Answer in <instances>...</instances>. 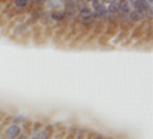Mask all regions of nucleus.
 <instances>
[{"label":"nucleus","instance_id":"6e6552de","mask_svg":"<svg viewBox=\"0 0 153 139\" xmlns=\"http://www.w3.org/2000/svg\"><path fill=\"white\" fill-rule=\"evenodd\" d=\"M103 3H110V2H117V0H101Z\"/></svg>","mask_w":153,"mask_h":139},{"label":"nucleus","instance_id":"f03ea898","mask_svg":"<svg viewBox=\"0 0 153 139\" xmlns=\"http://www.w3.org/2000/svg\"><path fill=\"white\" fill-rule=\"evenodd\" d=\"M23 125H20V124H16V122H11L8 127L5 129V132H3V136H5V139H17L20 135H22V129Z\"/></svg>","mask_w":153,"mask_h":139},{"label":"nucleus","instance_id":"39448f33","mask_svg":"<svg viewBox=\"0 0 153 139\" xmlns=\"http://www.w3.org/2000/svg\"><path fill=\"white\" fill-rule=\"evenodd\" d=\"M49 136H51V129L46 127V129H40V130L34 132L31 139H49Z\"/></svg>","mask_w":153,"mask_h":139},{"label":"nucleus","instance_id":"423d86ee","mask_svg":"<svg viewBox=\"0 0 153 139\" xmlns=\"http://www.w3.org/2000/svg\"><path fill=\"white\" fill-rule=\"evenodd\" d=\"M31 5V0H14V6L19 9H26Z\"/></svg>","mask_w":153,"mask_h":139},{"label":"nucleus","instance_id":"20e7f679","mask_svg":"<svg viewBox=\"0 0 153 139\" xmlns=\"http://www.w3.org/2000/svg\"><path fill=\"white\" fill-rule=\"evenodd\" d=\"M49 20L66 21V16H65V12H63V9H54V11H51V14H49Z\"/></svg>","mask_w":153,"mask_h":139},{"label":"nucleus","instance_id":"f257e3e1","mask_svg":"<svg viewBox=\"0 0 153 139\" xmlns=\"http://www.w3.org/2000/svg\"><path fill=\"white\" fill-rule=\"evenodd\" d=\"M152 5H153L152 0H132V9H138V11L144 12L146 16H149V18H152L153 16Z\"/></svg>","mask_w":153,"mask_h":139},{"label":"nucleus","instance_id":"7ed1b4c3","mask_svg":"<svg viewBox=\"0 0 153 139\" xmlns=\"http://www.w3.org/2000/svg\"><path fill=\"white\" fill-rule=\"evenodd\" d=\"M146 17H147V16L144 14V12L138 11V9H132L129 14H127L126 21H127V23H138V21H143Z\"/></svg>","mask_w":153,"mask_h":139},{"label":"nucleus","instance_id":"0eeeda50","mask_svg":"<svg viewBox=\"0 0 153 139\" xmlns=\"http://www.w3.org/2000/svg\"><path fill=\"white\" fill-rule=\"evenodd\" d=\"M28 121V118L26 116H14V118H12V122H16V124H25V122H26Z\"/></svg>","mask_w":153,"mask_h":139}]
</instances>
